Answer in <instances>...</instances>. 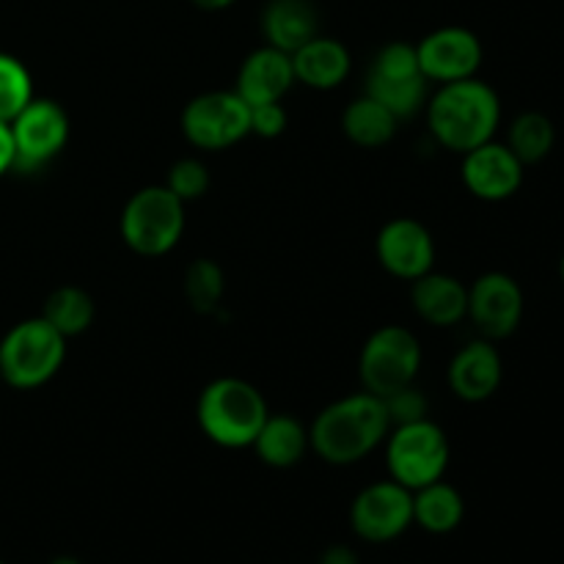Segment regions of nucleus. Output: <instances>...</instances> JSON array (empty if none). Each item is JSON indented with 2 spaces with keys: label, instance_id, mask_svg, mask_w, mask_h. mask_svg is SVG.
<instances>
[{
  "label": "nucleus",
  "instance_id": "36",
  "mask_svg": "<svg viewBox=\"0 0 564 564\" xmlns=\"http://www.w3.org/2000/svg\"><path fill=\"white\" fill-rule=\"evenodd\" d=\"M0 564H3V562H0Z\"/></svg>",
  "mask_w": 564,
  "mask_h": 564
},
{
  "label": "nucleus",
  "instance_id": "20",
  "mask_svg": "<svg viewBox=\"0 0 564 564\" xmlns=\"http://www.w3.org/2000/svg\"><path fill=\"white\" fill-rule=\"evenodd\" d=\"M264 44L292 55L319 33V17L312 0H270L262 11Z\"/></svg>",
  "mask_w": 564,
  "mask_h": 564
},
{
  "label": "nucleus",
  "instance_id": "10",
  "mask_svg": "<svg viewBox=\"0 0 564 564\" xmlns=\"http://www.w3.org/2000/svg\"><path fill=\"white\" fill-rule=\"evenodd\" d=\"M9 127L14 138V171L20 174L47 169L69 141V116L47 97H33Z\"/></svg>",
  "mask_w": 564,
  "mask_h": 564
},
{
  "label": "nucleus",
  "instance_id": "33",
  "mask_svg": "<svg viewBox=\"0 0 564 564\" xmlns=\"http://www.w3.org/2000/svg\"><path fill=\"white\" fill-rule=\"evenodd\" d=\"M191 3L202 11H224L229 6H235L237 0H191Z\"/></svg>",
  "mask_w": 564,
  "mask_h": 564
},
{
  "label": "nucleus",
  "instance_id": "15",
  "mask_svg": "<svg viewBox=\"0 0 564 564\" xmlns=\"http://www.w3.org/2000/svg\"><path fill=\"white\" fill-rule=\"evenodd\" d=\"M380 268L402 281H416L435 270V240L424 224L413 218H394L380 229L375 242Z\"/></svg>",
  "mask_w": 564,
  "mask_h": 564
},
{
  "label": "nucleus",
  "instance_id": "1",
  "mask_svg": "<svg viewBox=\"0 0 564 564\" xmlns=\"http://www.w3.org/2000/svg\"><path fill=\"white\" fill-rule=\"evenodd\" d=\"M389 433L391 419L383 400L369 391H358L317 413L308 427V444L319 460L330 466H352L372 455Z\"/></svg>",
  "mask_w": 564,
  "mask_h": 564
},
{
  "label": "nucleus",
  "instance_id": "27",
  "mask_svg": "<svg viewBox=\"0 0 564 564\" xmlns=\"http://www.w3.org/2000/svg\"><path fill=\"white\" fill-rule=\"evenodd\" d=\"M33 99V80L17 55L0 53V121L11 124L14 116Z\"/></svg>",
  "mask_w": 564,
  "mask_h": 564
},
{
  "label": "nucleus",
  "instance_id": "9",
  "mask_svg": "<svg viewBox=\"0 0 564 564\" xmlns=\"http://www.w3.org/2000/svg\"><path fill=\"white\" fill-rule=\"evenodd\" d=\"M182 135L204 152H224L251 135V108L235 88L198 94L182 110Z\"/></svg>",
  "mask_w": 564,
  "mask_h": 564
},
{
  "label": "nucleus",
  "instance_id": "16",
  "mask_svg": "<svg viewBox=\"0 0 564 564\" xmlns=\"http://www.w3.org/2000/svg\"><path fill=\"white\" fill-rule=\"evenodd\" d=\"M505 380V361L490 339H474L455 352L446 369L449 391L463 402H485L499 391Z\"/></svg>",
  "mask_w": 564,
  "mask_h": 564
},
{
  "label": "nucleus",
  "instance_id": "4",
  "mask_svg": "<svg viewBox=\"0 0 564 564\" xmlns=\"http://www.w3.org/2000/svg\"><path fill=\"white\" fill-rule=\"evenodd\" d=\"M185 202L165 185L141 187L127 198L119 218V235L138 257H165L185 235Z\"/></svg>",
  "mask_w": 564,
  "mask_h": 564
},
{
  "label": "nucleus",
  "instance_id": "8",
  "mask_svg": "<svg viewBox=\"0 0 564 564\" xmlns=\"http://www.w3.org/2000/svg\"><path fill=\"white\" fill-rule=\"evenodd\" d=\"M419 369H422V345L405 325H383L372 330L358 356V378L364 391L380 400L416 383Z\"/></svg>",
  "mask_w": 564,
  "mask_h": 564
},
{
  "label": "nucleus",
  "instance_id": "21",
  "mask_svg": "<svg viewBox=\"0 0 564 564\" xmlns=\"http://www.w3.org/2000/svg\"><path fill=\"white\" fill-rule=\"evenodd\" d=\"M259 460L270 468H292L312 449L308 444V427L301 419L290 413H270L259 430L257 441L251 444Z\"/></svg>",
  "mask_w": 564,
  "mask_h": 564
},
{
  "label": "nucleus",
  "instance_id": "25",
  "mask_svg": "<svg viewBox=\"0 0 564 564\" xmlns=\"http://www.w3.org/2000/svg\"><path fill=\"white\" fill-rule=\"evenodd\" d=\"M556 143V127L554 121L538 110H527L518 116L507 132V147L512 149L523 165H538L554 152Z\"/></svg>",
  "mask_w": 564,
  "mask_h": 564
},
{
  "label": "nucleus",
  "instance_id": "23",
  "mask_svg": "<svg viewBox=\"0 0 564 564\" xmlns=\"http://www.w3.org/2000/svg\"><path fill=\"white\" fill-rule=\"evenodd\" d=\"M397 127H400V121L367 94L352 99L341 113V130L361 149L386 147L397 135Z\"/></svg>",
  "mask_w": 564,
  "mask_h": 564
},
{
  "label": "nucleus",
  "instance_id": "19",
  "mask_svg": "<svg viewBox=\"0 0 564 564\" xmlns=\"http://www.w3.org/2000/svg\"><path fill=\"white\" fill-rule=\"evenodd\" d=\"M413 312L435 328H452L463 323L468 312V286L455 275L430 270L422 279L411 281Z\"/></svg>",
  "mask_w": 564,
  "mask_h": 564
},
{
  "label": "nucleus",
  "instance_id": "35",
  "mask_svg": "<svg viewBox=\"0 0 564 564\" xmlns=\"http://www.w3.org/2000/svg\"><path fill=\"white\" fill-rule=\"evenodd\" d=\"M560 279H562V284H564V253H562V259H560Z\"/></svg>",
  "mask_w": 564,
  "mask_h": 564
},
{
  "label": "nucleus",
  "instance_id": "12",
  "mask_svg": "<svg viewBox=\"0 0 564 564\" xmlns=\"http://www.w3.org/2000/svg\"><path fill=\"white\" fill-rule=\"evenodd\" d=\"M523 290L510 273L490 270L468 286V312L482 339H510L523 319Z\"/></svg>",
  "mask_w": 564,
  "mask_h": 564
},
{
  "label": "nucleus",
  "instance_id": "18",
  "mask_svg": "<svg viewBox=\"0 0 564 564\" xmlns=\"http://www.w3.org/2000/svg\"><path fill=\"white\" fill-rule=\"evenodd\" d=\"M290 58L295 83H303V86L314 88V91H334V88H339L347 80L352 66L347 44H341L334 36H323V33L308 39Z\"/></svg>",
  "mask_w": 564,
  "mask_h": 564
},
{
  "label": "nucleus",
  "instance_id": "32",
  "mask_svg": "<svg viewBox=\"0 0 564 564\" xmlns=\"http://www.w3.org/2000/svg\"><path fill=\"white\" fill-rule=\"evenodd\" d=\"M319 564H358L356 551L347 549V545H330L319 556Z\"/></svg>",
  "mask_w": 564,
  "mask_h": 564
},
{
  "label": "nucleus",
  "instance_id": "5",
  "mask_svg": "<svg viewBox=\"0 0 564 564\" xmlns=\"http://www.w3.org/2000/svg\"><path fill=\"white\" fill-rule=\"evenodd\" d=\"M66 361V339L44 317L22 319L0 339V378L17 391L50 383Z\"/></svg>",
  "mask_w": 564,
  "mask_h": 564
},
{
  "label": "nucleus",
  "instance_id": "29",
  "mask_svg": "<svg viewBox=\"0 0 564 564\" xmlns=\"http://www.w3.org/2000/svg\"><path fill=\"white\" fill-rule=\"evenodd\" d=\"M383 405L386 411H389L391 427L427 419V397H424L413 383L405 386V389L394 391V394L383 397Z\"/></svg>",
  "mask_w": 564,
  "mask_h": 564
},
{
  "label": "nucleus",
  "instance_id": "13",
  "mask_svg": "<svg viewBox=\"0 0 564 564\" xmlns=\"http://www.w3.org/2000/svg\"><path fill=\"white\" fill-rule=\"evenodd\" d=\"M419 66L422 75L430 83H457L477 77L479 66H482L485 50L482 42L474 31L463 25H446L438 31L427 33L422 42L416 44Z\"/></svg>",
  "mask_w": 564,
  "mask_h": 564
},
{
  "label": "nucleus",
  "instance_id": "11",
  "mask_svg": "<svg viewBox=\"0 0 564 564\" xmlns=\"http://www.w3.org/2000/svg\"><path fill=\"white\" fill-rule=\"evenodd\" d=\"M350 527L367 543H391L413 527V490L394 479L372 482L352 499Z\"/></svg>",
  "mask_w": 564,
  "mask_h": 564
},
{
  "label": "nucleus",
  "instance_id": "14",
  "mask_svg": "<svg viewBox=\"0 0 564 564\" xmlns=\"http://www.w3.org/2000/svg\"><path fill=\"white\" fill-rule=\"evenodd\" d=\"M527 165L512 154L507 143L488 141L463 154V185L479 202H507L523 185Z\"/></svg>",
  "mask_w": 564,
  "mask_h": 564
},
{
  "label": "nucleus",
  "instance_id": "28",
  "mask_svg": "<svg viewBox=\"0 0 564 564\" xmlns=\"http://www.w3.org/2000/svg\"><path fill=\"white\" fill-rule=\"evenodd\" d=\"M209 182L213 180H209V171L202 160L182 158L171 165L163 185L169 187L180 202L191 204V202H198V198L209 191Z\"/></svg>",
  "mask_w": 564,
  "mask_h": 564
},
{
  "label": "nucleus",
  "instance_id": "30",
  "mask_svg": "<svg viewBox=\"0 0 564 564\" xmlns=\"http://www.w3.org/2000/svg\"><path fill=\"white\" fill-rule=\"evenodd\" d=\"M290 124V116H286L284 105L281 102H268V105H253L251 108V135L259 138H279L281 132Z\"/></svg>",
  "mask_w": 564,
  "mask_h": 564
},
{
  "label": "nucleus",
  "instance_id": "26",
  "mask_svg": "<svg viewBox=\"0 0 564 564\" xmlns=\"http://www.w3.org/2000/svg\"><path fill=\"white\" fill-rule=\"evenodd\" d=\"M224 270L213 259H196L185 270V301L196 314H215L224 301Z\"/></svg>",
  "mask_w": 564,
  "mask_h": 564
},
{
  "label": "nucleus",
  "instance_id": "22",
  "mask_svg": "<svg viewBox=\"0 0 564 564\" xmlns=\"http://www.w3.org/2000/svg\"><path fill=\"white\" fill-rule=\"evenodd\" d=\"M466 518V501L455 485L430 482L413 490V523L430 534H452Z\"/></svg>",
  "mask_w": 564,
  "mask_h": 564
},
{
  "label": "nucleus",
  "instance_id": "34",
  "mask_svg": "<svg viewBox=\"0 0 564 564\" xmlns=\"http://www.w3.org/2000/svg\"><path fill=\"white\" fill-rule=\"evenodd\" d=\"M50 564H83L80 560H75V556H55Z\"/></svg>",
  "mask_w": 564,
  "mask_h": 564
},
{
  "label": "nucleus",
  "instance_id": "2",
  "mask_svg": "<svg viewBox=\"0 0 564 564\" xmlns=\"http://www.w3.org/2000/svg\"><path fill=\"white\" fill-rule=\"evenodd\" d=\"M424 110L430 135L455 154H466L494 141L501 124L499 94L479 77L444 83L427 99Z\"/></svg>",
  "mask_w": 564,
  "mask_h": 564
},
{
  "label": "nucleus",
  "instance_id": "7",
  "mask_svg": "<svg viewBox=\"0 0 564 564\" xmlns=\"http://www.w3.org/2000/svg\"><path fill=\"white\" fill-rule=\"evenodd\" d=\"M386 468L402 488L419 490L430 482L444 479L449 468V438L430 419L411 424H397L386 435Z\"/></svg>",
  "mask_w": 564,
  "mask_h": 564
},
{
  "label": "nucleus",
  "instance_id": "31",
  "mask_svg": "<svg viewBox=\"0 0 564 564\" xmlns=\"http://www.w3.org/2000/svg\"><path fill=\"white\" fill-rule=\"evenodd\" d=\"M14 171V138H11V127L0 121V176Z\"/></svg>",
  "mask_w": 564,
  "mask_h": 564
},
{
  "label": "nucleus",
  "instance_id": "24",
  "mask_svg": "<svg viewBox=\"0 0 564 564\" xmlns=\"http://www.w3.org/2000/svg\"><path fill=\"white\" fill-rule=\"evenodd\" d=\"M94 314H97V306H94V297L86 290H80V286H58L44 301L42 317L64 339H72V336H80L91 328Z\"/></svg>",
  "mask_w": 564,
  "mask_h": 564
},
{
  "label": "nucleus",
  "instance_id": "17",
  "mask_svg": "<svg viewBox=\"0 0 564 564\" xmlns=\"http://www.w3.org/2000/svg\"><path fill=\"white\" fill-rule=\"evenodd\" d=\"M292 86H295L292 58L281 50L264 44V47L253 50L240 64L235 91L246 99L248 108H253V105L281 102Z\"/></svg>",
  "mask_w": 564,
  "mask_h": 564
},
{
  "label": "nucleus",
  "instance_id": "6",
  "mask_svg": "<svg viewBox=\"0 0 564 564\" xmlns=\"http://www.w3.org/2000/svg\"><path fill=\"white\" fill-rule=\"evenodd\" d=\"M364 94L383 105L397 121H405L424 110L430 99V80L419 66L416 44L389 42L380 47L367 69Z\"/></svg>",
  "mask_w": 564,
  "mask_h": 564
},
{
  "label": "nucleus",
  "instance_id": "3",
  "mask_svg": "<svg viewBox=\"0 0 564 564\" xmlns=\"http://www.w3.org/2000/svg\"><path fill=\"white\" fill-rule=\"evenodd\" d=\"M268 416L270 408L262 391L242 378L213 380L196 402L198 430L224 449H248Z\"/></svg>",
  "mask_w": 564,
  "mask_h": 564
}]
</instances>
